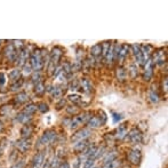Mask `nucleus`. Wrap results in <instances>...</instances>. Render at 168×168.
<instances>
[{
    "instance_id": "1",
    "label": "nucleus",
    "mask_w": 168,
    "mask_h": 168,
    "mask_svg": "<svg viewBox=\"0 0 168 168\" xmlns=\"http://www.w3.org/2000/svg\"><path fill=\"white\" fill-rule=\"evenodd\" d=\"M30 65L32 67V70H34L36 72H39L43 69L44 62H43V57H41V51L39 49H36L30 55Z\"/></svg>"
},
{
    "instance_id": "2",
    "label": "nucleus",
    "mask_w": 168,
    "mask_h": 168,
    "mask_svg": "<svg viewBox=\"0 0 168 168\" xmlns=\"http://www.w3.org/2000/svg\"><path fill=\"white\" fill-rule=\"evenodd\" d=\"M62 55H63V49L61 47H54L51 49V56H49V67H48L51 72L54 71V69H56V65L62 57Z\"/></svg>"
},
{
    "instance_id": "3",
    "label": "nucleus",
    "mask_w": 168,
    "mask_h": 168,
    "mask_svg": "<svg viewBox=\"0 0 168 168\" xmlns=\"http://www.w3.org/2000/svg\"><path fill=\"white\" fill-rule=\"evenodd\" d=\"M90 119V116L88 112H85V113H81V114H78L76 117H73L71 120H70V127L74 129L77 128L79 125L84 124V123H87L88 120Z\"/></svg>"
},
{
    "instance_id": "4",
    "label": "nucleus",
    "mask_w": 168,
    "mask_h": 168,
    "mask_svg": "<svg viewBox=\"0 0 168 168\" xmlns=\"http://www.w3.org/2000/svg\"><path fill=\"white\" fill-rule=\"evenodd\" d=\"M90 129H88V128H84V129H81L79 132H77L74 135H73L72 137H71V142L72 143H78V142H81V141H85V139L89 137L90 136Z\"/></svg>"
},
{
    "instance_id": "5",
    "label": "nucleus",
    "mask_w": 168,
    "mask_h": 168,
    "mask_svg": "<svg viewBox=\"0 0 168 168\" xmlns=\"http://www.w3.org/2000/svg\"><path fill=\"white\" fill-rule=\"evenodd\" d=\"M55 139H56V133L53 132V131H48V132L44 133V135L41 136V139H40L39 142L43 145H47V144L53 143L55 141Z\"/></svg>"
},
{
    "instance_id": "6",
    "label": "nucleus",
    "mask_w": 168,
    "mask_h": 168,
    "mask_svg": "<svg viewBox=\"0 0 168 168\" xmlns=\"http://www.w3.org/2000/svg\"><path fill=\"white\" fill-rule=\"evenodd\" d=\"M152 76H153V62L150 59L144 65V80H151Z\"/></svg>"
},
{
    "instance_id": "7",
    "label": "nucleus",
    "mask_w": 168,
    "mask_h": 168,
    "mask_svg": "<svg viewBox=\"0 0 168 168\" xmlns=\"http://www.w3.org/2000/svg\"><path fill=\"white\" fill-rule=\"evenodd\" d=\"M132 51L135 56V59L137 61L139 65H145V62L143 59V56H142V51H141V46L139 45H133L132 46Z\"/></svg>"
},
{
    "instance_id": "8",
    "label": "nucleus",
    "mask_w": 168,
    "mask_h": 168,
    "mask_svg": "<svg viewBox=\"0 0 168 168\" xmlns=\"http://www.w3.org/2000/svg\"><path fill=\"white\" fill-rule=\"evenodd\" d=\"M152 62H154L158 65H162L166 62V51H162V49L156 51L153 55V61Z\"/></svg>"
},
{
    "instance_id": "9",
    "label": "nucleus",
    "mask_w": 168,
    "mask_h": 168,
    "mask_svg": "<svg viewBox=\"0 0 168 168\" xmlns=\"http://www.w3.org/2000/svg\"><path fill=\"white\" fill-rule=\"evenodd\" d=\"M5 55L9 61H16V57H17V51H16V48L14 47V45H8L5 49Z\"/></svg>"
},
{
    "instance_id": "10",
    "label": "nucleus",
    "mask_w": 168,
    "mask_h": 168,
    "mask_svg": "<svg viewBox=\"0 0 168 168\" xmlns=\"http://www.w3.org/2000/svg\"><path fill=\"white\" fill-rule=\"evenodd\" d=\"M29 57V51L26 48H23L21 49V51L17 53V57H16V61H17V64L18 65H24L25 64V61Z\"/></svg>"
},
{
    "instance_id": "11",
    "label": "nucleus",
    "mask_w": 168,
    "mask_h": 168,
    "mask_svg": "<svg viewBox=\"0 0 168 168\" xmlns=\"http://www.w3.org/2000/svg\"><path fill=\"white\" fill-rule=\"evenodd\" d=\"M128 51H129V46H128V45H121V46L119 47V51H118L117 57L120 63H123V62L125 61V59L127 57Z\"/></svg>"
},
{
    "instance_id": "12",
    "label": "nucleus",
    "mask_w": 168,
    "mask_h": 168,
    "mask_svg": "<svg viewBox=\"0 0 168 168\" xmlns=\"http://www.w3.org/2000/svg\"><path fill=\"white\" fill-rule=\"evenodd\" d=\"M129 139H131V142L133 144H137L142 141V134L139 129L134 128V129H132V132L129 133Z\"/></svg>"
},
{
    "instance_id": "13",
    "label": "nucleus",
    "mask_w": 168,
    "mask_h": 168,
    "mask_svg": "<svg viewBox=\"0 0 168 168\" xmlns=\"http://www.w3.org/2000/svg\"><path fill=\"white\" fill-rule=\"evenodd\" d=\"M104 121H105V119H101V117L96 116V117L90 118V119L88 120V126L92 127V128H97V127L102 126V125L104 124Z\"/></svg>"
},
{
    "instance_id": "14",
    "label": "nucleus",
    "mask_w": 168,
    "mask_h": 168,
    "mask_svg": "<svg viewBox=\"0 0 168 168\" xmlns=\"http://www.w3.org/2000/svg\"><path fill=\"white\" fill-rule=\"evenodd\" d=\"M141 51H142V56H143V59L144 62H147L150 59V56L152 54V47L150 45H145L143 47H141Z\"/></svg>"
},
{
    "instance_id": "15",
    "label": "nucleus",
    "mask_w": 168,
    "mask_h": 168,
    "mask_svg": "<svg viewBox=\"0 0 168 168\" xmlns=\"http://www.w3.org/2000/svg\"><path fill=\"white\" fill-rule=\"evenodd\" d=\"M128 159L133 164H139L141 160V152L139 150H132L128 154Z\"/></svg>"
},
{
    "instance_id": "16",
    "label": "nucleus",
    "mask_w": 168,
    "mask_h": 168,
    "mask_svg": "<svg viewBox=\"0 0 168 168\" xmlns=\"http://www.w3.org/2000/svg\"><path fill=\"white\" fill-rule=\"evenodd\" d=\"M79 87L84 90V92H86V93H89L90 90H92V82L86 79V78H84V79H81V81L79 82Z\"/></svg>"
},
{
    "instance_id": "17",
    "label": "nucleus",
    "mask_w": 168,
    "mask_h": 168,
    "mask_svg": "<svg viewBox=\"0 0 168 168\" xmlns=\"http://www.w3.org/2000/svg\"><path fill=\"white\" fill-rule=\"evenodd\" d=\"M90 54H92V56L93 57H95L96 59H100L101 57V55H102V48H101V45L97 44L95 46H93L92 47V49H90Z\"/></svg>"
},
{
    "instance_id": "18",
    "label": "nucleus",
    "mask_w": 168,
    "mask_h": 168,
    "mask_svg": "<svg viewBox=\"0 0 168 168\" xmlns=\"http://www.w3.org/2000/svg\"><path fill=\"white\" fill-rule=\"evenodd\" d=\"M30 119H31V116L28 114V113H25V112H21V113H18L16 116V120L18 123H22V124H26Z\"/></svg>"
},
{
    "instance_id": "19",
    "label": "nucleus",
    "mask_w": 168,
    "mask_h": 168,
    "mask_svg": "<svg viewBox=\"0 0 168 168\" xmlns=\"http://www.w3.org/2000/svg\"><path fill=\"white\" fill-rule=\"evenodd\" d=\"M45 160V156L43 152H40V153H38L34 157V165H36L37 168H39L41 165H43V162H44Z\"/></svg>"
},
{
    "instance_id": "20",
    "label": "nucleus",
    "mask_w": 168,
    "mask_h": 168,
    "mask_svg": "<svg viewBox=\"0 0 168 168\" xmlns=\"http://www.w3.org/2000/svg\"><path fill=\"white\" fill-rule=\"evenodd\" d=\"M28 100H29V96L26 93H18L15 97V101L17 103H25Z\"/></svg>"
},
{
    "instance_id": "21",
    "label": "nucleus",
    "mask_w": 168,
    "mask_h": 168,
    "mask_svg": "<svg viewBox=\"0 0 168 168\" xmlns=\"http://www.w3.org/2000/svg\"><path fill=\"white\" fill-rule=\"evenodd\" d=\"M127 77V71L125 70L124 67H119L117 69V79L120 81H124Z\"/></svg>"
},
{
    "instance_id": "22",
    "label": "nucleus",
    "mask_w": 168,
    "mask_h": 168,
    "mask_svg": "<svg viewBox=\"0 0 168 168\" xmlns=\"http://www.w3.org/2000/svg\"><path fill=\"white\" fill-rule=\"evenodd\" d=\"M32 131H33V128H32L31 126L25 125V126L22 128V131H21V134H22L23 137H29L30 135L32 134Z\"/></svg>"
},
{
    "instance_id": "23",
    "label": "nucleus",
    "mask_w": 168,
    "mask_h": 168,
    "mask_svg": "<svg viewBox=\"0 0 168 168\" xmlns=\"http://www.w3.org/2000/svg\"><path fill=\"white\" fill-rule=\"evenodd\" d=\"M34 93H36L37 95H43L45 93V85L43 84V81L39 82V84H36V86H34Z\"/></svg>"
},
{
    "instance_id": "24",
    "label": "nucleus",
    "mask_w": 168,
    "mask_h": 168,
    "mask_svg": "<svg viewBox=\"0 0 168 168\" xmlns=\"http://www.w3.org/2000/svg\"><path fill=\"white\" fill-rule=\"evenodd\" d=\"M51 92V94L54 97H61L62 94H63V90H62V88L61 87H56V86H54V87H51L49 89Z\"/></svg>"
},
{
    "instance_id": "25",
    "label": "nucleus",
    "mask_w": 168,
    "mask_h": 168,
    "mask_svg": "<svg viewBox=\"0 0 168 168\" xmlns=\"http://www.w3.org/2000/svg\"><path fill=\"white\" fill-rule=\"evenodd\" d=\"M119 165H120V160H118V159H113V160L106 162V164L104 165V167L103 168H118L119 167Z\"/></svg>"
},
{
    "instance_id": "26",
    "label": "nucleus",
    "mask_w": 168,
    "mask_h": 168,
    "mask_svg": "<svg viewBox=\"0 0 168 168\" xmlns=\"http://www.w3.org/2000/svg\"><path fill=\"white\" fill-rule=\"evenodd\" d=\"M37 110V105L36 104H28L25 108H24V110H23V112H25V113H28V114H32V113H34Z\"/></svg>"
},
{
    "instance_id": "27",
    "label": "nucleus",
    "mask_w": 168,
    "mask_h": 168,
    "mask_svg": "<svg viewBox=\"0 0 168 168\" xmlns=\"http://www.w3.org/2000/svg\"><path fill=\"white\" fill-rule=\"evenodd\" d=\"M20 76H21V72H20V70H17V69H15V70H13L12 72L8 74V78L9 79H12V80H18L20 79Z\"/></svg>"
},
{
    "instance_id": "28",
    "label": "nucleus",
    "mask_w": 168,
    "mask_h": 168,
    "mask_svg": "<svg viewBox=\"0 0 168 168\" xmlns=\"http://www.w3.org/2000/svg\"><path fill=\"white\" fill-rule=\"evenodd\" d=\"M69 100L72 103H76V104H81L82 103V98H81L80 95H77V94H71L69 96Z\"/></svg>"
},
{
    "instance_id": "29",
    "label": "nucleus",
    "mask_w": 168,
    "mask_h": 168,
    "mask_svg": "<svg viewBox=\"0 0 168 168\" xmlns=\"http://www.w3.org/2000/svg\"><path fill=\"white\" fill-rule=\"evenodd\" d=\"M149 98H150V101L152 103H157L159 101V95L153 92V90H150V93H149Z\"/></svg>"
},
{
    "instance_id": "30",
    "label": "nucleus",
    "mask_w": 168,
    "mask_h": 168,
    "mask_svg": "<svg viewBox=\"0 0 168 168\" xmlns=\"http://www.w3.org/2000/svg\"><path fill=\"white\" fill-rule=\"evenodd\" d=\"M86 145H87V143H86L85 141L78 142V143H76V145H74V150H76V151H84Z\"/></svg>"
},
{
    "instance_id": "31",
    "label": "nucleus",
    "mask_w": 168,
    "mask_h": 168,
    "mask_svg": "<svg viewBox=\"0 0 168 168\" xmlns=\"http://www.w3.org/2000/svg\"><path fill=\"white\" fill-rule=\"evenodd\" d=\"M72 71V66L70 63H67L65 62L64 64H63V73H65V76H70V73Z\"/></svg>"
},
{
    "instance_id": "32",
    "label": "nucleus",
    "mask_w": 168,
    "mask_h": 168,
    "mask_svg": "<svg viewBox=\"0 0 168 168\" xmlns=\"http://www.w3.org/2000/svg\"><path fill=\"white\" fill-rule=\"evenodd\" d=\"M29 143L26 142V141H20L18 143H17V147L21 150V151H25L28 147H29Z\"/></svg>"
},
{
    "instance_id": "33",
    "label": "nucleus",
    "mask_w": 168,
    "mask_h": 168,
    "mask_svg": "<svg viewBox=\"0 0 168 168\" xmlns=\"http://www.w3.org/2000/svg\"><path fill=\"white\" fill-rule=\"evenodd\" d=\"M126 134H127V129H126L125 124H124L121 127H120V128H119V129H118V137H119V139H123Z\"/></svg>"
},
{
    "instance_id": "34",
    "label": "nucleus",
    "mask_w": 168,
    "mask_h": 168,
    "mask_svg": "<svg viewBox=\"0 0 168 168\" xmlns=\"http://www.w3.org/2000/svg\"><path fill=\"white\" fill-rule=\"evenodd\" d=\"M32 81L36 82V84L41 82V74H40V72H36L33 76H32Z\"/></svg>"
},
{
    "instance_id": "35",
    "label": "nucleus",
    "mask_w": 168,
    "mask_h": 168,
    "mask_svg": "<svg viewBox=\"0 0 168 168\" xmlns=\"http://www.w3.org/2000/svg\"><path fill=\"white\" fill-rule=\"evenodd\" d=\"M129 69H131V74H132L133 78L137 77V66H136V64H132Z\"/></svg>"
},
{
    "instance_id": "36",
    "label": "nucleus",
    "mask_w": 168,
    "mask_h": 168,
    "mask_svg": "<svg viewBox=\"0 0 168 168\" xmlns=\"http://www.w3.org/2000/svg\"><path fill=\"white\" fill-rule=\"evenodd\" d=\"M37 109H39L41 112H47V111H48V105H47L46 103H40V104L37 106Z\"/></svg>"
},
{
    "instance_id": "37",
    "label": "nucleus",
    "mask_w": 168,
    "mask_h": 168,
    "mask_svg": "<svg viewBox=\"0 0 168 168\" xmlns=\"http://www.w3.org/2000/svg\"><path fill=\"white\" fill-rule=\"evenodd\" d=\"M21 86H22V81L20 80V81H18V84H15V85H13V86H12V90L20 89V88H21Z\"/></svg>"
},
{
    "instance_id": "38",
    "label": "nucleus",
    "mask_w": 168,
    "mask_h": 168,
    "mask_svg": "<svg viewBox=\"0 0 168 168\" xmlns=\"http://www.w3.org/2000/svg\"><path fill=\"white\" fill-rule=\"evenodd\" d=\"M31 69H32V67H31L30 64H28V65H26V64H24V73H25V74H29V73L31 72V71H30Z\"/></svg>"
},
{
    "instance_id": "39",
    "label": "nucleus",
    "mask_w": 168,
    "mask_h": 168,
    "mask_svg": "<svg viewBox=\"0 0 168 168\" xmlns=\"http://www.w3.org/2000/svg\"><path fill=\"white\" fill-rule=\"evenodd\" d=\"M162 89H164L165 93L167 92V78L166 77L164 78V81H162Z\"/></svg>"
},
{
    "instance_id": "40",
    "label": "nucleus",
    "mask_w": 168,
    "mask_h": 168,
    "mask_svg": "<svg viewBox=\"0 0 168 168\" xmlns=\"http://www.w3.org/2000/svg\"><path fill=\"white\" fill-rule=\"evenodd\" d=\"M5 74L4 73H0V86H2L5 82H6V79H5Z\"/></svg>"
},
{
    "instance_id": "41",
    "label": "nucleus",
    "mask_w": 168,
    "mask_h": 168,
    "mask_svg": "<svg viewBox=\"0 0 168 168\" xmlns=\"http://www.w3.org/2000/svg\"><path fill=\"white\" fill-rule=\"evenodd\" d=\"M67 112H69V113H72V114H76V113L78 112V109H76V108H71V106H69V108H67Z\"/></svg>"
},
{
    "instance_id": "42",
    "label": "nucleus",
    "mask_w": 168,
    "mask_h": 168,
    "mask_svg": "<svg viewBox=\"0 0 168 168\" xmlns=\"http://www.w3.org/2000/svg\"><path fill=\"white\" fill-rule=\"evenodd\" d=\"M64 104H65V100H61L59 103L57 104V109H61V108H62V105H64Z\"/></svg>"
},
{
    "instance_id": "43",
    "label": "nucleus",
    "mask_w": 168,
    "mask_h": 168,
    "mask_svg": "<svg viewBox=\"0 0 168 168\" xmlns=\"http://www.w3.org/2000/svg\"><path fill=\"white\" fill-rule=\"evenodd\" d=\"M59 168H69V165L66 162H63V164H61V166Z\"/></svg>"
},
{
    "instance_id": "44",
    "label": "nucleus",
    "mask_w": 168,
    "mask_h": 168,
    "mask_svg": "<svg viewBox=\"0 0 168 168\" xmlns=\"http://www.w3.org/2000/svg\"><path fill=\"white\" fill-rule=\"evenodd\" d=\"M1 131H2V123L0 121V132H1Z\"/></svg>"
}]
</instances>
